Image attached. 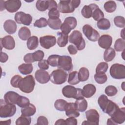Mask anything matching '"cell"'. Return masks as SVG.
I'll return each instance as SVG.
<instances>
[{
  "label": "cell",
  "mask_w": 125,
  "mask_h": 125,
  "mask_svg": "<svg viewBox=\"0 0 125 125\" xmlns=\"http://www.w3.org/2000/svg\"><path fill=\"white\" fill-rule=\"evenodd\" d=\"M22 78L19 75H16L14 76L11 78L10 81L11 85L14 87L19 88V84Z\"/></svg>",
  "instance_id": "cell-51"
},
{
  "label": "cell",
  "mask_w": 125,
  "mask_h": 125,
  "mask_svg": "<svg viewBox=\"0 0 125 125\" xmlns=\"http://www.w3.org/2000/svg\"><path fill=\"white\" fill-rule=\"evenodd\" d=\"M63 95L68 98H74L79 99L84 98L82 93V89L76 88L70 85H67L62 89Z\"/></svg>",
  "instance_id": "cell-4"
},
{
  "label": "cell",
  "mask_w": 125,
  "mask_h": 125,
  "mask_svg": "<svg viewBox=\"0 0 125 125\" xmlns=\"http://www.w3.org/2000/svg\"><path fill=\"white\" fill-rule=\"evenodd\" d=\"M19 37L22 41L27 40L31 36V32L30 29L25 27H21L18 32Z\"/></svg>",
  "instance_id": "cell-27"
},
{
  "label": "cell",
  "mask_w": 125,
  "mask_h": 125,
  "mask_svg": "<svg viewBox=\"0 0 125 125\" xmlns=\"http://www.w3.org/2000/svg\"><path fill=\"white\" fill-rule=\"evenodd\" d=\"M77 21L75 18L73 17H68L66 18L64 22L62 23L60 29L62 33L68 35L71 30L74 29L77 26Z\"/></svg>",
  "instance_id": "cell-7"
},
{
  "label": "cell",
  "mask_w": 125,
  "mask_h": 125,
  "mask_svg": "<svg viewBox=\"0 0 125 125\" xmlns=\"http://www.w3.org/2000/svg\"><path fill=\"white\" fill-rule=\"evenodd\" d=\"M78 78L80 81L84 82L87 81L89 77V72L87 68L82 67L80 69L78 74Z\"/></svg>",
  "instance_id": "cell-31"
},
{
  "label": "cell",
  "mask_w": 125,
  "mask_h": 125,
  "mask_svg": "<svg viewBox=\"0 0 125 125\" xmlns=\"http://www.w3.org/2000/svg\"><path fill=\"white\" fill-rule=\"evenodd\" d=\"M96 91V88L95 86L93 84L89 83L83 87V89H82V93L83 97L89 98L94 95Z\"/></svg>",
  "instance_id": "cell-21"
},
{
  "label": "cell",
  "mask_w": 125,
  "mask_h": 125,
  "mask_svg": "<svg viewBox=\"0 0 125 125\" xmlns=\"http://www.w3.org/2000/svg\"><path fill=\"white\" fill-rule=\"evenodd\" d=\"M110 22L108 20L103 18L99 20L97 23V26L101 30H107L110 27Z\"/></svg>",
  "instance_id": "cell-33"
},
{
  "label": "cell",
  "mask_w": 125,
  "mask_h": 125,
  "mask_svg": "<svg viewBox=\"0 0 125 125\" xmlns=\"http://www.w3.org/2000/svg\"><path fill=\"white\" fill-rule=\"evenodd\" d=\"M36 7L37 9L40 11H44L48 9V0H38L36 3Z\"/></svg>",
  "instance_id": "cell-41"
},
{
  "label": "cell",
  "mask_w": 125,
  "mask_h": 125,
  "mask_svg": "<svg viewBox=\"0 0 125 125\" xmlns=\"http://www.w3.org/2000/svg\"><path fill=\"white\" fill-rule=\"evenodd\" d=\"M112 42V38L109 35H102L98 39V44L102 48L106 49L110 47Z\"/></svg>",
  "instance_id": "cell-18"
},
{
  "label": "cell",
  "mask_w": 125,
  "mask_h": 125,
  "mask_svg": "<svg viewBox=\"0 0 125 125\" xmlns=\"http://www.w3.org/2000/svg\"><path fill=\"white\" fill-rule=\"evenodd\" d=\"M37 125H48V121L47 119L43 116H40L37 119Z\"/></svg>",
  "instance_id": "cell-54"
},
{
  "label": "cell",
  "mask_w": 125,
  "mask_h": 125,
  "mask_svg": "<svg viewBox=\"0 0 125 125\" xmlns=\"http://www.w3.org/2000/svg\"><path fill=\"white\" fill-rule=\"evenodd\" d=\"M27 46L28 49L33 50L35 49L39 45V39L37 36L30 37L27 41Z\"/></svg>",
  "instance_id": "cell-29"
},
{
  "label": "cell",
  "mask_w": 125,
  "mask_h": 125,
  "mask_svg": "<svg viewBox=\"0 0 125 125\" xmlns=\"http://www.w3.org/2000/svg\"><path fill=\"white\" fill-rule=\"evenodd\" d=\"M85 116L87 121H84L82 123V125H99L100 116L96 109H91L86 111L85 112Z\"/></svg>",
  "instance_id": "cell-8"
},
{
  "label": "cell",
  "mask_w": 125,
  "mask_h": 125,
  "mask_svg": "<svg viewBox=\"0 0 125 125\" xmlns=\"http://www.w3.org/2000/svg\"><path fill=\"white\" fill-rule=\"evenodd\" d=\"M57 67L59 69L68 72L73 70V65L72 63V59L69 56H60L58 60Z\"/></svg>",
  "instance_id": "cell-9"
},
{
  "label": "cell",
  "mask_w": 125,
  "mask_h": 125,
  "mask_svg": "<svg viewBox=\"0 0 125 125\" xmlns=\"http://www.w3.org/2000/svg\"><path fill=\"white\" fill-rule=\"evenodd\" d=\"M48 10H49V11L52 9L58 8V5L56 1L53 0H48Z\"/></svg>",
  "instance_id": "cell-57"
},
{
  "label": "cell",
  "mask_w": 125,
  "mask_h": 125,
  "mask_svg": "<svg viewBox=\"0 0 125 125\" xmlns=\"http://www.w3.org/2000/svg\"><path fill=\"white\" fill-rule=\"evenodd\" d=\"M23 60L27 63H32V62H34V61L33 58L32 53L26 54L23 57Z\"/></svg>",
  "instance_id": "cell-55"
},
{
  "label": "cell",
  "mask_w": 125,
  "mask_h": 125,
  "mask_svg": "<svg viewBox=\"0 0 125 125\" xmlns=\"http://www.w3.org/2000/svg\"><path fill=\"white\" fill-rule=\"evenodd\" d=\"M65 114L68 117H78L80 116V113L76 108L75 103H67L65 107Z\"/></svg>",
  "instance_id": "cell-19"
},
{
  "label": "cell",
  "mask_w": 125,
  "mask_h": 125,
  "mask_svg": "<svg viewBox=\"0 0 125 125\" xmlns=\"http://www.w3.org/2000/svg\"><path fill=\"white\" fill-rule=\"evenodd\" d=\"M107 125H116L117 124L116 123H115L111 118H109V119H108V120H107Z\"/></svg>",
  "instance_id": "cell-62"
},
{
  "label": "cell",
  "mask_w": 125,
  "mask_h": 125,
  "mask_svg": "<svg viewBox=\"0 0 125 125\" xmlns=\"http://www.w3.org/2000/svg\"><path fill=\"white\" fill-rule=\"evenodd\" d=\"M114 22L115 25L120 28H124L125 26V18L122 16H116L114 19Z\"/></svg>",
  "instance_id": "cell-48"
},
{
  "label": "cell",
  "mask_w": 125,
  "mask_h": 125,
  "mask_svg": "<svg viewBox=\"0 0 125 125\" xmlns=\"http://www.w3.org/2000/svg\"><path fill=\"white\" fill-rule=\"evenodd\" d=\"M109 100H108L107 97L104 94L101 95L99 97L98 100V103L100 107L103 110V112L105 108L109 102Z\"/></svg>",
  "instance_id": "cell-38"
},
{
  "label": "cell",
  "mask_w": 125,
  "mask_h": 125,
  "mask_svg": "<svg viewBox=\"0 0 125 125\" xmlns=\"http://www.w3.org/2000/svg\"><path fill=\"white\" fill-rule=\"evenodd\" d=\"M56 125H66L65 120L62 119H60L58 120L55 123Z\"/></svg>",
  "instance_id": "cell-60"
},
{
  "label": "cell",
  "mask_w": 125,
  "mask_h": 125,
  "mask_svg": "<svg viewBox=\"0 0 125 125\" xmlns=\"http://www.w3.org/2000/svg\"><path fill=\"white\" fill-rule=\"evenodd\" d=\"M8 59V56L7 54L4 52H0V61L1 62H5Z\"/></svg>",
  "instance_id": "cell-59"
},
{
  "label": "cell",
  "mask_w": 125,
  "mask_h": 125,
  "mask_svg": "<svg viewBox=\"0 0 125 125\" xmlns=\"http://www.w3.org/2000/svg\"><path fill=\"white\" fill-rule=\"evenodd\" d=\"M35 84L34 77L29 75L22 78L19 84V88L24 93H30L33 91Z\"/></svg>",
  "instance_id": "cell-1"
},
{
  "label": "cell",
  "mask_w": 125,
  "mask_h": 125,
  "mask_svg": "<svg viewBox=\"0 0 125 125\" xmlns=\"http://www.w3.org/2000/svg\"><path fill=\"white\" fill-rule=\"evenodd\" d=\"M78 73L76 71H72L69 74L68 78V83L71 85H76L80 83L78 76Z\"/></svg>",
  "instance_id": "cell-34"
},
{
  "label": "cell",
  "mask_w": 125,
  "mask_h": 125,
  "mask_svg": "<svg viewBox=\"0 0 125 125\" xmlns=\"http://www.w3.org/2000/svg\"><path fill=\"white\" fill-rule=\"evenodd\" d=\"M83 32L88 40L90 41L96 42L100 38V34L98 32L89 24L83 25Z\"/></svg>",
  "instance_id": "cell-10"
},
{
  "label": "cell",
  "mask_w": 125,
  "mask_h": 125,
  "mask_svg": "<svg viewBox=\"0 0 125 125\" xmlns=\"http://www.w3.org/2000/svg\"><path fill=\"white\" fill-rule=\"evenodd\" d=\"M29 104H30V101L27 98L24 96H22L21 95L20 96V97L17 103V104L19 107L21 108H23L27 106Z\"/></svg>",
  "instance_id": "cell-46"
},
{
  "label": "cell",
  "mask_w": 125,
  "mask_h": 125,
  "mask_svg": "<svg viewBox=\"0 0 125 125\" xmlns=\"http://www.w3.org/2000/svg\"><path fill=\"white\" fill-rule=\"evenodd\" d=\"M38 65V67L42 70H47L49 68V63L46 60H42L39 61Z\"/></svg>",
  "instance_id": "cell-53"
},
{
  "label": "cell",
  "mask_w": 125,
  "mask_h": 125,
  "mask_svg": "<svg viewBox=\"0 0 125 125\" xmlns=\"http://www.w3.org/2000/svg\"><path fill=\"white\" fill-rule=\"evenodd\" d=\"M67 102L63 99H58L54 103V106L55 108L59 111H65V107L67 104Z\"/></svg>",
  "instance_id": "cell-42"
},
{
  "label": "cell",
  "mask_w": 125,
  "mask_h": 125,
  "mask_svg": "<svg viewBox=\"0 0 125 125\" xmlns=\"http://www.w3.org/2000/svg\"><path fill=\"white\" fill-rule=\"evenodd\" d=\"M125 48V41L123 39H118L114 43V49L116 51L121 52L124 51Z\"/></svg>",
  "instance_id": "cell-40"
},
{
  "label": "cell",
  "mask_w": 125,
  "mask_h": 125,
  "mask_svg": "<svg viewBox=\"0 0 125 125\" xmlns=\"http://www.w3.org/2000/svg\"><path fill=\"white\" fill-rule=\"evenodd\" d=\"M0 41L1 49L2 47L8 50H12L15 48V42L13 37L11 36H6L2 38H0Z\"/></svg>",
  "instance_id": "cell-16"
},
{
  "label": "cell",
  "mask_w": 125,
  "mask_h": 125,
  "mask_svg": "<svg viewBox=\"0 0 125 125\" xmlns=\"http://www.w3.org/2000/svg\"><path fill=\"white\" fill-rule=\"evenodd\" d=\"M4 30L9 34H12L17 30V24L16 22L12 20H6L3 24Z\"/></svg>",
  "instance_id": "cell-22"
},
{
  "label": "cell",
  "mask_w": 125,
  "mask_h": 125,
  "mask_svg": "<svg viewBox=\"0 0 125 125\" xmlns=\"http://www.w3.org/2000/svg\"><path fill=\"white\" fill-rule=\"evenodd\" d=\"M94 79L98 83L103 84L106 82L107 77L105 73H96L94 75Z\"/></svg>",
  "instance_id": "cell-45"
},
{
  "label": "cell",
  "mask_w": 125,
  "mask_h": 125,
  "mask_svg": "<svg viewBox=\"0 0 125 125\" xmlns=\"http://www.w3.org/2000/svg\"><path fill=\"white\" fill-rule=\"evenodd\" d=\"M110 117V118L117 124L123 123L125 121V108H119Z\"/></svg>",
  "instance_id": "cell-15"
},
{
  "label": "cell",
  "mask_w": 125,
  "mask_h": 125,
  "mask_svg": "<svg viewBox=\"0 0 125 125\" xmlns=\"http://www.w3.org/2000/svg\"><path fill=\"white\" fill-rule=\"evenodd\" d=\"M47 23L49 27L54 30H58L60 29L62 25V21L59 19H48L47 20Z\"/></svg>",
  "instance_id": "cell-32"
},
{
  "label": "cell",
  "mask_w": 125,
  "mask_h": 125,
  "mask_svg": "<svg viewBox=\"0 0 125 125\" xmlns=\"http://www.w3.org/2000/svg\"><path fill=\"white\" fill-rule=\"evenodd\" d=\"M0 123L1 124H4L6 125H10L11 124V119H9L8 120H6L4 121H0Z\"/></svg>",
  "instance_id": "cell-61"
},
{
  "label": "cell",
  "mask_w": 125,
  "mask_h": 125,
  "mask_svg": "<svg viewBox=\"0 0 125 125\" xmlns=\"http://www.w3.org/2000/svg\"><path fill=\"white\" fill-rule=\"evenodd\" d=\"M15 20L17 23L23 24L25 25H29L32 21V17L29 14H26L23 12H18L15 15Z\"/></svg>",
  "instance_id": "cell-11"
},
{
  "label": "cell",
  "mask_w": 125,
  "mask_h": 125,
  "mask_svg": "<svg viewBox=\"0 0 125 125\" xmlns=\"http://www.w3.org/2000/svg\"><path fill=\"white\" fill-rule=\"evenodd\" d=\"M66 125H77V120L73 117H69L65 120Z\"/></svg>",
  "instance_id": "cell-56"
},
{
  "label": "cell",
  "mask_w": 125,
  "mask_h": 125,
  "mask_svg": "<svg viewBox=\"0 0 125 125\" xmlns=\"http://www.w3.org/2000/svg\"><path fill=\"white\" fill-rule=\"evenodd\" d=\"M70 43L74 44L78 50H83L85 47V41L83 39L82 34L79 30L73 31L69 37Z\"/></svg>",
  "instance_id": "cell-3"
},
{
  "label": "cell",
  "mask_w": 125,
  "mask_h": 125,
  "mask_svg": "<svg viewBox=\"0 0 125 125\" xmlns=\"http://www.w3.org/2000/svg\"><path fill=\"white\" fill-rule=\"evenodd\" d=\"M60 56V55L56 54L51 55L50 56H49L47 59L49 64L52 67L57 66L58 64V60Z\"/></svg>",
  "instance_id": "cell-44"
},
{
  "label": "cell",
  "mask_w": 125,
  "mask_h": 125,
  "mask_svg": "<svg viewBox=\"0 0 125 125\" xmlns=\"http://www.w3.org/2000/svg\"><path fill=\"white\" fill-rule=\"evenodd\" d=\"M33 69V67L31 63H22L18 67L19 72L23 75H27L31 73Z\"/></svg>",
  "instance_id": "cell-28"
},
{
  "label": "cell",
  "mask_w": 125,
  "mask_h": 125,
  "mask_svg": "<svg viewBox=\"0 0 125 125\" xmlns=\"http://www.w3.org/2000/svg\"><path fill=\"white\" fill-rule=\"evenodd\" d=\"M48 16L49 19H58L60 17V12L57 8L52 9L49 11Z\"/></svg>",
  "instance_id": "cell-52"
},
{
  "label": "cell",
  "mask_w": 125,
  "mask_h": 125,
  "mask_svg": "<svg viewBox=\"0 0 125 125\" xmlns=\"http://www.w3.org/2000/svg\"><path fill=\"white\" fill-rule=\"evenodd\" d=\"M67 49H68L69 53L71 55H75V54H77V51H78V49H77V47L73 44L69 45L67 47Z\"/></svg>",
  "instance_id": "cell-58"
},
{
  "label": "cell",
  "mask_w": 125,
  "mask_h": 125,
  "mask_svg": "<svg viewBox=\"0 0 125 125\" xmlns=\"http://www.w3.org/2000/svg\"><path fill=\"white\" fill-rule=\"evenodd\" d=\"M5 9L10 13L17 12L21 7V2L19 0H8L5 1Z\"/></svg>",
  "instance_id": "cell-14"
},
{
  "label": "cell",
  "mask_w": 125,
  "mask_h": 125,
  "mask_svg": "<svg viewBox=\"0 0 125 125\" xmlns=\"http://www.w3.org/2000/svg\"><path fill=\"white\" fill-rule=\"evenodd\" d=\"M116 53L115 50L111 47L106 49L104 53V59L106 62H110L115 58Z\"/></svg>",
  "instance_id": "cell-30"
},
{
  "label": "cell",
  "mask_w": 125,
  "mask_h": 125,
  "mask_svg": "<svg viewBox=\"0 0 125 125\" xmlns=\"http://www.w3.org/2000/svg\"><path fill=\"white\" fill-rule=\"evenodd\" d=\"M59 11L62 13H70L75 11L71 0H60L58 5Z\"/></svg>",
  "instance_id": "cell-12"
},
{
  "label": "cell",
  "mask_w": 125,
  "mask_h": 125,
  "mask_svg": "<svg viewBox=\"0 0 125 125\" xmlns=\"http://www.w3.org/2000/svg\"><path fill=\"white\" fill-rule=\"evenodd\" d=\"M56 39L55 36L46 35L40 37V43L42 47L45 49H49L56 44Z\"/></svg>",
  "instance_id": "cell-13"
},
{
  "label": "cell",
  "mask_w": 125,
  "mask_h": 125,
  "mask_svg": "<svg viewBox=\"0 0 125 125\" xmlns=\"http://www.w3.org/2000/svg\"><path fill=\"white\" fill-rule=\"evenodd\" d=\"M67 74L64 70L58 69L52 71L50 75V81L55 84H62L64 83L67 79Z\"/></svg>",
  "instance_id": "cell-5"
},
{
  "label": "cell",
  "mask_w": 125,
  "mask_h": 125,
  "mask_svg": "<svg viewBox=\"0 0 125 125\" xmlns=\"http://www.w3.org/2000/svg\"><path fill=\"white\" fill-rule=\"evenodd\" d=\"M20 95L14 91H8L7 92L4 96V99L6 103L11 104H17L18 99L20 97Z\"/></svg>",
  "instance_id": "cell-20"
},
{
  "label": "cell",
  "mask_w": 125,
  "mask_h": 125,
  "mask_svg": "<svg viewBox=\"0 0 125 125\" xmlns=\"http://www.w3.org/2000/svg\"><path fill=\"white\" fill-rule=\"evenodd\" d=\"M82 16L86 19H89L92 17V8L91 4L88 5H84L81 10Z\"/></svg>",
  "instance_id": "cell-37"
},
{
  "label": "cell",
  "mask_w": 125,
  "mask_h": 125,
  "mask_svg": "<svg viewBox=\"0 0 125 125\" xmlns=\"http://www.w3.org/2000/svg\"><path fill=\"white\" fill-rule=\"evenodd\" d=\"M58 34L59 36L57 40V44L61 47H64L68 43V36L60 32L58 33Z\"/></svg>",
  "instance_id": "cell-35"
},
{
  "label": "cell",
  "mask_w": 125,
  "mask_h": 125,
  "mask_svg": "<svg viewBox=\"0 0 125 125\" xmlns=\"http://www.w3.org/2000/svg\"><path fill=\"white\" fill-rule=\"evenodd\" d=\"M90 4L92 8V17L94 20L95 21H98L100 19L104 18V14L103 11L99 8V6L95 3H91Z\"/></svg>",
  "instance_id": "cell-23"
},
{
  "label": "cell",
  "mask_w": 125,
  "mask_h": 125,
  "mask_svg": "<svg viewBox=\"0 0 125 125\" xmlns=\"http://www.w3.org/2000/svg\"><path fill=\"white\" fill-rule=\"evenodd\" d=\"M31 118L30 116H26L21 115L20 117H19L16 121V125H29L31 124Z\"/></svg>",
  "instance_id": "cell-39"
},
{
  "label": "cell",
  "mask_w": 125,
  "mask_h": 125,
  "mask_svg": "<svg viewBox=\"0 0 125 125\" xmlns=\"http://www.w3.org/2000/svg\"><path fill=\"white\" fill-rule=\"evenodd\" d=\"M75 105L77 110L80 112H84L87 107V102L84 98L77 99L75 102Z\"/></svg>",
  "instance_id": "cell-25"
},
{
  "label": "cell",
  "mask_w": 125,
  "mask_h": 125,
  "mask_svg": "<svg viewBox=\"0 0 125 125\" xmlns=\"http://www.w3.org/2000/svg\"><path fill=\"white\" fill-rule=\"evenodd\" d=\"M108 68V64L105 62H101L97 66L96 73H105Z\"/></svg>",
  "instance_id": "cell-43"
},
{
  "label": "cell",
  "mask_w": 125,
  "mask_h": 125,
  "mask_svg": "<svg viewBox=\"0 0 125 125\" xmlns=\"http://www.w3.org/2000/svg\"><path fill=\"white\" fill-rule=\"evenodd\" d=\"M119 108V107L116 103H114L111 100H109V102L105 107L104 112L111 116Z\"/></svg>",
  "instance_id": "cell-26"
},
{
  "label": "cell",
  "mask_w": 125,
  "mask_h": 125,
  "mask_svg": "<svg viewBox=\"0 0 125 125\" xmlns=\"http://www.w3.org/2000/svg\"><path fill=\"white\" fill-rule=\"evenodd\" d=\"M48 25L47 21L44 18H41L36 20L34 23V26L38 28H42L46 27Z\"/></svg>",
  "instance_id": "cell-49"
},
{
  "label": "cell",
  "mask_w": 125,
  "mask_h": 125,
  "mask_svg": "<svg viewBox=\"0 0 125 125\" xmlns=\"http://www.w3.org/2000/svg\"><path fill=\"white\" fill-rule=\"evenodd\" d=\"M36 112V108L35 106L32 104H30L27 106L22 108L21 109V115L26 116H31L35 114Z\"/></svg>",
  "instance_id": "cell-24"
},
{
  "label": "cell",
  "mask_w": 125,
  "mask_h": 125,
  "mask_svg": "<svg viewBox=\"0 0 125 125\" xmlns=\"http://www.w3.org/2000/svg\"><path fill=\"white\" fill-rule=\"evenodd\" d=\"M104 7L107 13H113L116 10L117 5L114 1L109 0L104 3Z\"/></svg>",
  "instance_id": "cell-36"
},
{
  "label": "cell",
  "mask_w": 125,
  "mask_h": 125,
  "mask_svg": "<svg viewBox=\"0 0 125 125\" xmlns=\"http://www.w3.org/2000/svg\"><path fill=\"white\" fill-rule=\"evenodd\" d=\"M16 112V106L14 104L7 103L2 99L0 100V117L7 118L13 116Z\"/></svg>",
  "instance_id": "cell-2"
},
{
  "label": "cell",
  "mask_w": 125,
  "mask_h": 125,
  "mask_svg": "<svg viewBox=\"0 0 125 125\" xmlns=\"http://www.w3.org/2000/svg\"><path fill=\"white\" fill-rule=\"evenodd\" d=\"M35 77L37 82L42 84L48 83L50 79L49 73L44 70H37L35 73Z\"/></svg>",
  "instance_id": "cell-17"
},
{
  "label": "cell",
  "mask_w": 125,
  "mask_h": 125,
  "mask_svg": "<svg viewBox=\"0 0 125 125\" xmlns=\"http://www.w3.org/2000/svg\"><path fill=\"white\" fill-rule=\"evenodd\" d=\"M109 73L115 79H124L125 78V66L119 63L113 64L110 68Z\"/></svg>",
  "instance_id": "cell-6"
},
{
  "label": "cell",
  "mask_w": 125,
  "mask_h": 125,
  "mask_svg": "<svg viewBox=\"0 0 125 125\" xmlns=\"http://www.w3.org/2000/svg\"><path fill=\"white\" fill-rule=\"evenodd\" d=\"M33 58L34 62L40 61L43 60V58L44 56V53L43 51L41 50H38L34 53H32Z\"/></svg>",
  "instance_id": "cell-50"
},
{
  "label": "cell",
  "mask_w": 125,
  "mask_h": 125,
  "mask_svg": "<svg viewBox=\"0 0 125 125\" xmlns=\"http://www.w3.org/2000/svg\"><path fill=\"white\" fill-rule=\"evenodd\" d=\"M105 93L108 96H115L118 92L117 88L113 85H108L106 87L104 90Z\"/></svg>",
  "instance_id": "cell-47"
}]
</instances>
